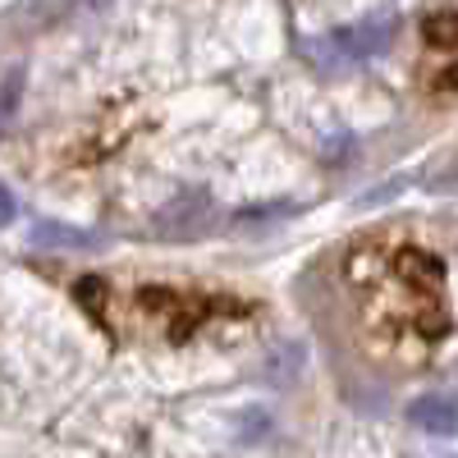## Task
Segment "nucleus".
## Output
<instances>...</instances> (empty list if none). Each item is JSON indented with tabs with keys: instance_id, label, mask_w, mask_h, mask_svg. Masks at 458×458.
<instances>
[{
	"instance_id": "obj_5",
	"label": "nucleus",
	"mask_w": 458,
	"mask_h": 458,
	"mask_svg": "<svg viewBox=\"0 0 458 458\" xmlns=\"http://www.w3.org/2000/svg\"><path fill=\"white\" fill-rule=\"evenodd\" d=\"M14 220V198L5 193V183H0V225H10Z\"/></svg>"
},
{
	"instance_id": "obj_1",
	"label": "nucleus",
	"mask_w": 458,
	"mask_h": 458,
	"mask_svg": "<svg viewBox=\"0 0 458 458\" xmlns=\"http://www.w3.org/2000/svg\"><path fill=\"white\" fill-rule=\"evenodd\" d=\"M367 339L399 362H422L449 335L445 266L417 243H362L344 261Z\"/></svg>"
},
{
	"instance_id": "obj_3",
	"label": "nucleus",
	"mask_w": 458,
	"mask_h": 458,
	"mask_svg": "<svg viewBox=\"0 0 458 458\" xmlns=\"http://www.w3.org/2000/svg\"><path fill=\"white\" fill-rule=\"evenodd\" d=\"M408 422L431 431V436H449V431H458V403H449L440 394H427V399H417L408 408Z\"/></svg>"
},
{
	"instance_id": "obj_2",
	"label": "nucleus",
	"mask_w": 458,
	"mask_h": 458,
	"mask_svg": "<svg viewBox=\"0 0 458 458\" xmlns=\"http://www.w3.org/2000/svg\"><path fill=\"white\" fill-rule=\"evenodd\" d=\"M394 32H399V19L394 14H376V19H362L353 28H339L330 32L326 42H317V64L326 69H344V64H362L371 55H380L390 42H394Z\"/></svg>"
},
{
	"instance_id": "obj_4",
	"label": "nucleus",
	"mask_w": 458,
	"mask_h": 458,
	"mask_svg": "<svg viewBox=\"0 0 458 458\" xmlns=\"http://www.w3.org/2000/svg\"><path fill=\"white\" fill-rule=\"evenodd\" d=\"M427 42L440 51H458V10H436L427 19Z\"/></svg>"
},
{
	"instance_id": "obj_6",
	"label": "nucleus",
	"mask_w": 458,
	"mask_h": 458,
	"mask_svg": "<svg viewBox=\"0 0 458 458\" xmlns=\"http://www.w3.org/2000/svg\"><path fill=\"white\" fill-rule=\"evenodd\" d=\"M445 458H454V454H445Z\"/></svg>"
}]
</instances>
